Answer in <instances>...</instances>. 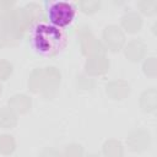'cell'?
I'll list each match as a JSON object with an SVG mask.
<instances>
[{"label": "cell", "instance_id": "ac0fdd59", "mask_svg": "<svg viewBox=\"0 0 157 157\" xmlns=\"http://www.w3.org/2000/svg\"><path fill=\"white\" fill-rule=\"evenodd\" d=\"M25 10H26V12H27V15H28V17H29L31 23H32L34 20H37L38 17L42 16V6H39V5L36 4V2H29V4H27V5L25 6Z\"/></svg>", "mask_w": 157, "mask_h": 157}, {"label": "cell", "instance_id": "7c38bea8", "mask_svg": "<svg viewBox=\"0 0 157 157\" xmlns=\"http://www.w3.org/2000/svg\"><path fill=\"white\" fill-rule=\"evenodd\" d=\"M121 23H123L124 28L128 29L129 32H136V31L140 29V27L142 25V20H141V16L137 12L128 11L121 17Z\"/></svg>", "mask_w": 157, "mask_h": 157}, {"label": "cell", "instance_id": "f1b7e54d", "mask_svg": "<svg viewBox=\"0 0 157 157\" xmlns=\"http://www.w3.org/2000/svg\"><path fill=\"white\" fill-rule=\"evenodd\" d=\"M1 88H2V87H1V85H0V93H1Z\"/></svg>", "mask_w": 157, "mask_h": 157}, {"label": "cell", "instance_id": "8992f818", "mask_svg": "<svg viewBox=\"0 0 157 157\" xmlns=\"http://www.w3.org/2000/svg\"><path fill=\"white\" fill-rule=\"evenodd\" d=\"M103 38L112 50H119L125 40L123 31L117 25H108L103 31Z\"/></svg>", "mask_w": 157, "mask_h": 157}, {"label": "cell", "instance_id": "ffe728a7", "mask_svg": "<svg viewBox=\"0 0 157 157\" xmlns=\"http://www.w3.org/2000/svg\"><path fill=\"white\" fill-rule=\"evenodd\" d=\"M144 71L146 75H150V76H155L156 75V71H157V64H156V58L155 56H151V58H147L145 61H144Z\"/></svg>", "mask_w": 157, "mask_h": 157}, {"label": "cell", "instance_id": "d6986e66", "mask_svg": "<svg viewBox=\"0 0 157 157\" xmlns=\"http://www.w3.org/2000/svg\"><path fill=\"white\" fill-rule=\"evenodd\" d=\"M83 148L78 144H70L64 148L63 156L64 157H82Z\"/></svg>", "mask_w": 157, "mask_h": 157}, {"label": "cell", "instance_id": "9a60e30c", "mask_svg": "<svg viewBox=\"0 0 157 157\" xmlns=\"http://www.w3.org/2000/svg\"><path fill=\"white\" fill-rule=\"evenodd\" d=\"M103 152L107 157H123V146L115 139L107 140L103 145Z\"/></svg>", "mask_w": 157, "mask_h": 157}, {"label": "cell", "instance_id": "44dd1931", "mask_svg": "<svg viewBox=\"0 0 157 157\" xmlns=\"http://www.w3.org/2000/svg\"><path fill=\"white\" fill-rule=\"evenodd\" d=\"M139 6L145 13H153L157 10V1L156 0H140Z\"/></svg>", "mask_w": 157, "mask_h": 157}, {"label": "cell", "instance_id": "4316f807", "mask_svg": "<svg viewBox=\"0 0 157 157\" xmlns=\"http://www.w3.org/2000/svg\"><path fill=\"white\" fill-rule=\"evenodd\" d=\"M6 42H7V37H6V34L4 33V31L0 28V47H2Z\"/></svg>", "mask_w": 157, "mask_h": 157}, {"label": "cell", "instance_id": "5bb4252c", "mask_svg": "<svg viewBox=\"0 0 157 157\" xmlns=\"http://www.w3.org/2000/svg\"><path fill=\"white\" fill-rule=\"evenodd\" d=\"M16 123H17L16 113L10 107L0 108V128H4V129L13 128Z\"/></svg>", "mask_w": 157, "mask_h": 157}, {"label": "cell", "instance_id": "83f0119b", "mask_svg": "<svg viewBox=\"0 0 157 157\" xmlns=\"http://www.w3.org/2000/svg\"><path fill=\"white\" fill-rule=\"evenodd\" d=\"M86 157H98V156H96V155H88V156H86Z\"/></svg>", "mask_w": 157, "mask_h": 157}, {"label": "cell", "instance_id": "2e32d148", "mask_svg": "<svg viewBox=\"0 0 157 157\" xmlns=\"http://www.w3.org/2000/svg\"><path fill=\"white\" fill-rule=\"evenodd\" d=\"M15 147H16V142L11 135L4 134L0 136V152L1 153L9 155L15 150Z\"/></svg>", "mask_w": 157, "mask_h": 157}, {"label": "cell", "instance_id": "484cf974", "mask_svg": "<svg viewBox=\"0 0 157 157\" xmlns=\"http://www.w3.org/2000/svg\"><path fill=\"white\" fill-rule=\"evenodd\" d=\"M13 1H9V0H2L0 1V10H10V7L12 6Z\"/></svg>", "mask_w": 157, "mask_h": 157}, {"label": "cell", "instance_id": "8fae6325", "mask_svg": "<svg viewBox=\"0 0 157 157\" xmlns=\"http://www.w3.org/2000/svg\"><path fill=\"white\" fill-rule=\"evenodd\" d=\"M9 107L17 113H26L31 108V98L26 94L17 93L10 97L9 99Z\"/></svg>", "mask_w": 157, "mask_h": 157}, {"label": "cell", "instance_id": "d4e9b609", "mask_svg": "<svg viewBox=\"0 0 157 157\" xmlns=\"http://www.w3.org/2000/svg\"><path fill=\"white\" fill-rule=\"evenodd\" d=\"M40 157H61V155L59 153L58 150L52 148V147H47L40 152Z\"/></svg>", "mask_w": 157, "mask_h": 157}, {"label": "cell", "instance_id": "5b68a950", "mask_svg": "<svg viewBox=\"0 0 157 157\" xmlns=\"http://www.w3.org/2000/svg\"><path fill=\"white\" fill-rule=\"evenodd\" d=\"M80 40H81V48L85 55L96 56V55H104V48L102 43L87 29H83L80 32Z\"/></svg>", "mask_w": 157, "mask_h": 157}, {"label": "cell", "instance_id": "ba28073f", "mask_svg": "<svg viewBox=\"0 0 157 157\" xmlns=\"http://www.w3.org/2000/svg\"><path fill=\"white\" fill-rule=\"evenodd\" d=\"M86 71L91 75H101L104 74L109 67V60L104 55L90 56L86 61Z\"/></svg>", "mask_w": 157, "mask_h": 157}, {"label": "cell", "instance_id": "4fadbf2b", "mask_svg": "<svg viewBox=\"0 0 157 157\" xmlns=\"http://www.w3.org/2000/svg\"><path fill=\"white\" fill-rule=\"evenodd\" d=\"M140 105L146 112H153L157 105V92L155 88L146 90L140 97Z\"/></svg>", "mask_w": 157, "mask_h": 157}, {"label": "cell", "instance_id": "3957f363", "mask_svg": "<svg viewBox=\"0 0 157 157\" xmlns=\"http://www.w3.org/2000/svg\"><path fill=\"white\" fill-rule=\"evenodd\" d=\"M74 13H75V10L72 5L65 1H58L53 4L49 9V18L53 23L58 26L67 25L72 20Z\"/></svg>", "mask_w": 157, "mask_h": 157}, {"label": "cell", "instance_id": "6da1fadb", "mask_svg": "<svg viewBox=\"0 0 157 157\" xmlns=\"http://www.w3.org/2000/svg\"><path fill=\"white\" fill-rule=\"evenodd\" d=\"M63 40L61 32L49 25H39L34 31V43L36 47L44 53H54L59 49Z\"/></svg>", "mask_w": 157, "mask_h": 157}, {"label": "cell", "instance_id": "cb8c5ba5", "mask_svg": "<svg viewBox=\"0 0 157 157\" xmlns=\"http://www.w3.org/2000/svg\"><path fill=\"white\" fill-rule=\"evenodd\" d=\"M12 72V65L7 60H0V78L6 80Z\"/></svg>", "mask_w": 157, "mask_h": 157}, {"label": "cell", "instance_id": "9c48e42d", "mask_svg": "<svg viewBox=\"0 0 157 157\" xmlns=\"http://www.w3.org/2000/svg\"><path fill=\"white\" fill-rule=\"evenodd\" d=\"M105 91L112 98L121 99V98H124L129 94L130 87H129L128 82L124 81V80H113V81L107 83Z\"/></svg>", "mask_w": 157, "mask_h": 157}, {"label": "cell", "instance_id": "e0dca14e", "mask_svg": "<svg viewBox=\"0 0 157 157\" xmlns=\"http://www.w3.org/2000/svg\"><path fill=\"white\" fill-rule=\"evenodd\" d=\"M42 76H43V71H42V69H39V67L34 69V70L31 72L29 80H28V87H29L33 92H38V91L40 90Z\"/></svg>", "mask_w": 157, "mask_h": 157}, {"label": "cell", "instance_id": "277c9868", "mask_svg": "<svg viewBox=\"0 0 157 157\" xmlns=\"http://www.w3.org/2000/svg\"><path fill=\"white\" fill-rule=\"evenodd\" d=\"M60 78H61L60 71L55 66L45 67V70L43 71L42 82H40V90L45 97L52 98L56 93L60 85Z\"/></svg>", "mask_w": 157, "mask_h": 157}, {"label": "cell", "instance_id": "7402d4cb", "mask_svg": "<svg viewBox=\"0 0 157 157\" xmlns=\"http://www.w3.org/2000/svg\"><path fill=\"white\" fill-rule=\"evenodd\" d=\"M99 0H81L80 6L85 12H94L99 7Z\"/></svg>", "mask_w": 157, "mask_h": 157}, {"label": "cell", "instance_id": "52a82bcc", "mask_svg": "<svg viewBox=\"0 0 157 157\" xmlns=\"http://www.w3.org/2000/svg\"><path fill=\"white\" fill-rule=\"evenodd\" d=\"M129 147L134 151H142L150 145V134L144 129H135L128 135Z\"/></svg>", "mask_w": 157, "mask_h": 157}, {"label": "cell", "instance_id": "603a6c76", "mask_svg": "<svg viewBox=\"0 0 157 157\" xmlns=\"http://www.w3.org/2000/svg\"><path fill=\"white\" fill-rule=\"evenodd\" d=\"M93 85H94V82H93V80L91 77H88L86 75L77 76V86L80 88H82V90H90V88L93 87Z\"/></svg>", "mask_w": 157, "mask_h": 157}, {"label": "cell", "instance_id": "30bf717a", "mask_svg": "<svg viewBox=\"0 0 157 157\" xmlns=\"http://www.w3.org/2000/svg\"><path fill=\"white\" fill-rule=\"evenodd\" d=\"M146 52V45L141 39H132L128 43V45L125 47V55L130 59V60H140L144 54Z\"/></svg>", "mask_w": 157, "mask_h": 157}, {"label": "cell", "instance_id": "7a4b0ae2", "mask_svg": "<svg viewBox=\"0 0 157 157\" xmlns=\"http://www.w3.org/2000/svg\"><path fill=\"white\" fill-rule=\"evenodd\" d=\"M0 28L7 37V42L10 39L16 40L22 36L18 23V9H10L0 12Z\"/></svg>", "mask_w": 157, "mask_h": 157}]
</instances>
